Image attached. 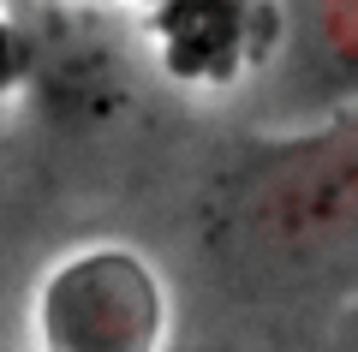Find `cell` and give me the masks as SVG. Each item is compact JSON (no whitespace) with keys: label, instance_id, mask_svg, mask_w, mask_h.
I'll use <instances>...</instances> for the list:
<instances>
[{"label":"cell","instance_id":"1","mask_svg":"<svg viewBox=\"0 0 358 352\" xmlns=\"http://www.w3.org/2000/svg\"><path fill=\"white\" fill-rule=\"evenodd\" d=\"M197 239L239 299L293 304L358 287V96L245 138L203 185Z\"/></svg>","mask_w":358,"mask_h":352},{"label":"cell","instance_id":"2","mask_svg":"<svg viewBox=\"0 0 358 352\" xmlns=\"http://www.w3.org/2000/svg\"><path fill=\"white\" fill-rule=\"evenodd\" d=\"M30 335L36 352H167L173 299L138 245L90 239L36 281Z\"/></svg>","mask_w":358,"mask_h":352},{"label":"cell","instance_id":"3","mask_svg":"<svg viewBox=\"0 0 358 352\" xmlns=\"http://www.w3.org/2000/svg\"><path fill=\"white\" fill-rule=\"evenodd\" d=\"M287 30L305 78L329 90V101L358 96V0H287Z\"/></svg>","mask_w":358,"mask_h":352}]
</instances>
